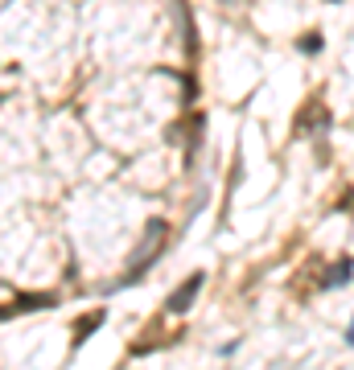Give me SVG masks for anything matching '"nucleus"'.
I'll return each mask as SVG.
<instances>
[{
    "label": "nucleus",
    "instance_id": "1",
    "mask_svg": "<svg viewBox=\"0 0 354 370\" xmlns=\"http://www.w3.org/2000/svg\"><path fill=\"white\" fill-rule=\"evenodd\" d=\"M202 284H206V276H202V272H194V276H190V280H186L173 297H169V301H165V309H169V313H186V309L194 305V297L202 292Z\"/></svg>",
    "mask_w": 354,
    "mask_h": 370
},
{
    "label": "nucleus",
    "instance_id": "2",
    "mask_svg": "<svg viewBox=\"0 0 354 370\" xmlns=\"http://www.w3.org/2000/svg\"><path fill=\"white\" fill-rule=\"evenodd\" d=\"M351 276H354V259H338V264L326 272L322 288H342V284H351Z\"/></svg>",
    "mask_w": 354,
    "mask_h": 370
},
{
    "label": "nucleus",
    "instance_id": "3",
    "mask_svg": "<svg viewBox=\"0 0 354 370\" xmlns=\"http://www.w3.org/2000/svg\"><path fill=\"white\" fill-rule=\"evenodd\" d=\"M99 325H103V309H95V313H91V321H78V329H74V338H78V342H74V346H82V342L99 329Z\"/></svg>",
    "mask_w": 354,
    "mask_h": 370
},
{
    "label": "nucleus",
    "instance_id": "4",
    "mask_svg": "<svg viewBox=\"0 0 354 370\" xmlns=\"http://www.w3.org/2000/svg\"><path fill=\"white\" fill-rule=\"evenodd\" d=\"M301 49H305V54H318V49H322V33H309V37L301 41Z\"/></svg>",
    "mask_w": 354,
    "mask_h": 370
},
{
    "label": "nucleus",
    "instance_id": "5",
    "mask_svg": "<svg viewBox=\"0 0 354 370\" xmlns=\"http://www.w3.org/2000/svg\"><path fill=\"white\" fill-rule=\"evenodd\" d=\"M346 342H351V346H354V321H351V329H346Z\"/></svg>",
    "mask_w": 354,
    "mask_h": 370
}]
</instances>
